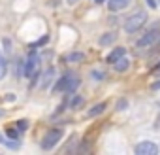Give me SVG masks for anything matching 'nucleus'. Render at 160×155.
<instances>
[{
  "instance_id": "obj_12",
  "label": "nucleus",
  "mask_w": 160,
  "mask_h": 155,
  "mask_svg": "<svg viewBox=\"0 0 160 155\" xmlns=\"http://www.w3.org/2000/svg\"><path fill=\"white\" fill-rule=\"evenodd\" d=\"M79 83H81V80L77 78V74H73V76H72V80H70V83H68L66 93H68V95H73V93H75V89L79 87Z\"/></svg>"
},
{
  "instance_id": "obj_14",
  "label": "nucleus",
  "mask_w": 160,
  "mask_h": 155,
  "mask_svg": "<svg viewBox=\"0 0 160 155\" xmlns=\"http://www.w3.org/2000/svg\"><path fill=\"white\" fill-rule=\"evenodd\" d=\"M0 144L6 146V147H10V149H19V147H21V144H19V142H13L12 138H10V140H6L2 132H0Z\"/></svg>"
},
{
  "instance_id": "obj_3",
  "label": "nucleus",
  "mask_w": 160,
  "mask_h": 155,
  "mask_svg": "<svg viewBox=\"0 0 160 155\" xmlns=\"http://www.w3.org/2000/svg\"><path fill=\"white\" fill-rule=\"evenodd\" d=\"M62 136H64V131H62L60 127L49 129V131L45 132V136L42 138V149H53V147L62 140Z\"/></svg>"
},
{
  "instance_id": "obj_24",
  "label": "nucleus",
  "mask_w": 160,
  "mask_h": 155,
  "mask_svg": "<svg viewBox=\"0 0 160 155\" xmlns=\"http://www.w3.org/2000/svg\"><path fill=\"white\" fill-rule=\"evenodd\" d=\"M145 2H147V6H149L151 10H156V8H158V4H156V0H145Z\"/></svg>"
},
{
  "instance_id": "obj_32",
  "label": "nucleus",
  "mask_w": 160,
  "mask_h": 155,
  "mask_svg": "<svg viewBox=\"0 0 160 155\" xmlns=\"http://www.w3.org/2000/svg\"><path fill=\"white\" fill-rule=\"evenodd\" d=\"M158 106H160V102H158Z\"/></svg>"
},
{
  "instance_id": "obj_5",
  "label": "nucleus",
  "mask_w": 160,
  "mask_h": 155,
  "mask_svg": "<svg viewBox=\"0 0 160 155\" xmlns=\"http://www.w3.org/2000/svg\"><path fill=\"white\" fill-rule=\"evenodd\" d=\"M134 151H136V155H156L160 151V147L154 142H151V140H143V142L136 144Z\"/></svg>"
},
{
  "instance_id": "obj_27",
  "label": "nucleus",
  "mask_w": 160,
  "mask_h": 155,
  "mask_svg": "<svg viewBox=\"0 0 160 155\" xmlns=\"http://www.w3.org/2000/svg\"><path fill=\"white\" fill-rule=\"evenodd\" d=\"M66 2H68V4H75V2H77V0H66Z\"/></svg>"
},
{
  "instance_id": "obj_8",
  "label": "nucleus",
  "mask_w": 160,
  "mask_h": 155,
  "mask_svg": "<svg viewBox=\"0 0 160 155\" xmlns=\"http://www.w3.org/2000/svg\"><path fill=\"white\" fill-rule=\"evenodd\" d=\"M130 4V0H108V8L109 12H121Z\"/></svg>"
},
{
  "instance_id": "obj_30",
  "label": "nucleus",
  "mask_w": 160,
  "mask_h": 155,
  "mask_svg": "<svg viewBox=\"0 0 160 155\" xmlns=\"http://www.w3.org/2000/svg\"><path fill=\"white\" fill-rule=\"evenodd\" d=\"M154 72H160V68H158V70H154Z\"/></svg>"
},
{
  "instance_id": "obj_13",
  "label": "nucleus",
  "mask_w": 160,
  "mask_h": 155,
  "mask_svg": "<svg viewBox=\"0 0 160 155\" xmlns=\"http://www.w3.org/2000/svg\"><path fill=\"white\" fill-rule=\"evenodd\" d=\"M6 74H8V62H6V57H4L2 49H0V82L6 78Z\"/></svg>"
},
{
  "instance_id": "obj_7",
  "label": "nucleus",
  "mask_w": 160,
  "mask_h": 155,
  "mask_svg": "<svg viewBox=\"0 0 160 155\" xmlns=\"http://www.w3.org/2000/svg\"><path fill=\"white\" fill-rule=\"evenodd\" d=\"M55 80V68H47L42 76H40V89H47Z\"/></svg>"
},
{
  "instance_id": "obj_21",
  "label": "nucleus",
  "mask_w": 160,
  "mask_h": 155,
  "mask_svg": "<svg viewBox=\"0 0 160 155\" xmlns=\"http://www.w3.org/2000/svg\"><path fill=\"white\" fill-rule=\"evenodd\" d=\"M126 106H128V100H126V99H121V100H119V104H117V110H121V112H122V110H126Z\"/></svg>"
},
{
  "instance_id": "obj_29",
  "label": "nucleus",
  "mask_w": 160,
  "mask_h": 155,
  "mask_svg": "<svg viewBox=\"0 0 160 155\" xmlns=\"http://www.w3.org/2000/svg\"><path fill=\"white\" fill-rule=\"evenodd\" d=\"M2 115H4V112H0V117H2Z\"/></svg>"
},
{
  "instance_id": "obj_20",
  "label": "nucleus",
  "mask_w": 160,
  "mask_h": 155,
  "mask_svg": "<svg viewBox=\"0 0 160 155\" xmlns=\"http://www.w3.org/2000/svg\"><path fill=\"white\" fill-rule=\"evenodd\" d=\"M15 125H17V129H19V131H27L30 123H28V119H19V121H17Z\"/></svg>"
},
{
  "instance_id": "obj_11",
  "label": "nucleus",
  "mask_w": 160,
  "mask_h": 155,
  "mask_svg": "<svg viewBox=\"0 0 160 155\" xmlns=\"http://www.w3.org/2000/svg\"><path fill=\"white\" fill-rule=\"evenodd\" d=\"M106 108H108V104H106V102H98V104H94V106L87 112V117H96V115H100Z\"/></svg>"
},
{
  "instance_id": "obj_17",
  "label": "nucleus",
  "mask_w": 160,
  "mask_h": 155,
  "mask_svg": "<svg viewBox=\"0 0 160 155\" xmlns=\"http://www.w3.org/2000/svg\"><path fill=\"white\" fill-rule=\"evenodd\" d=\"M91 78H92L94 82H102L104 78H106V72H104V70H92V72H91Z\"/></svg>"
},
{
  "instance_id": "obj_15",
  "label": "nucleus",
  "mask_w": 160,
  "mask_h": 155,
  "mask_svg": "<svg viewBox=\"0 0 160 155\" xmlns=\"http://www.w3.org/2000/svg\"><path fill=\"white\" fill-rule=\"evenodd\" d=\"M115 38H117L115 32H108V34H104V36L100 38V45H109V44L115 42Z\"/></svg>"
},
{
  "instance_id": "obj_22",
  "label": "nucleus",
  "mask_w": 160,
  "mask_h": 155,
  "mask_svg": "<svg viewBox=\"0 0 160 155\" xmlns=\"http://www.w3.org/2000/svg\"><path fill=\"white\" fill-rule=\"evenodd\" d=\"M47 40H49V38H47V36H43L42 40H38V42H32V44H30V47H38V45H42V44H45Z\"/></svg>"
},
{
  "instance_id": "obj_25",
  "label": "nucleus",
  "mask_w": 160,
  "mask_h": 155,
  "mask_svg": "<svg viewBox=\"0 0 160 155\" xmlns=\"http://www.w3.org/2000/svg\"><path fill=\"white\" fill-rule=\"evenodd\" d=\"M151 89H152V91H160V80H156V82L151 85Z\"/></svg>"
},
{
  "instance_id": "obj_26",
  "label": "nucleus",
  "mask_w": 160,
  "mask_h": 155,
  "mask_svg": "<svg viewBox=\"0 0 160 155\" xmlns=\"http://www.w3.org/2000/svg\"><path fill=\"white\" fill-rule=\"evenodd\" d=\"M6 100H8V102H13V100H15V95H13V93H8Z\"/></svg>"
},
{
  "instance_id": "obj_4",
  "label": "nucleus",
  "mask_w": 160,
  "mask_h": 155,
  "mask_svg": "<svg viewBox=\"0 0 160 155\" xmlns=\"http://www.w3.org/2000/svg\"><path fill=\"white\" fill-rule=\"evenodd\" d=\"M158 27H160V25L156 23L151 30H147V32L136 42V45H138V47H149V45H152L154 42H158V38H160V30H158Z\"/></svg>"
},
{
  "instance_id": "obj_33",
  "label": "nucleus",
  "mask_w": 160,
  "mask_h": 155,
  "mask_svg": "<svg viewBox=\"0 0 160 155\" xmlns=\"http://www.w3.org/2000/svg\"><path fill=\"white\" fill-rule=\"evenodd\" d=\"M158 2H160V0H158Z\"/></svg>"
},
{
  "instance_id": "obj_6",
  "label": "nucleus",
  "mask_w": 160,
  "mask_h": 155,
  "mask_svg": "<svg viewBox=\"0 0 160 155\" xmlns=\"http://www.w3.org/2000/svg\"><path fill=\"white\" fill-rule=\"evenodd\" d=\"M72 76H73V72H66L60 80L53 85V93H66V89H68V83H70V80H72Z\"/></svg>"
},
{
  "instance_id": "obj_31",
  "label": "nucleus",
  "mask_w": 160,
  "mask_h": 155,
  "mask_svg": "<svg viewBox=\"0 0 160 155\" xmlns=\"http://www.w3.org/2000/svg\"><path fill=\"white\" fill-rule=\"evenodd\" d=\"M158 44H160V38H158Z\"/></svg>"
},
{
  "instance_id": "obj_16",
  "label": "nucleus",
  "mask_w": 160,
  "mask_h": 155,
  "mask_svg": "<svg viewBox=\"0 0 160 155\" xmlns=\"http://www.w3.org/2000/svg\"><path fill=\"white\" fill-rule=\"evenodd\" d=\"M83 59H85V53H81V51L70 53V55L66 57V61H68V62H77V61H83Z\"/></svg>"
},
{
  "instance_id": "obj_18",
  "label": "nucleus",
  "mask_w": 160,
  "mask_h": 155,
  "mask_svg": "<svg viewBox=\"0 0 160 155\" xmlns=\"http://www.w3.org/2000/svg\"><path fill=\"white\" fill-rule=\"evenodd\" d=\"M81 104H83V97H79V95H75L70 100V108H77V106H81Z\"/></svg>"
},
{
  "instance_id": "obj_1",
  "label": "nucleus",
  "mask_w": 160,
  "mask_h": 155,
  "mask_svg": "<svg viewBox=\"0 0 160 155\" xmlns=\"http://www.w3.org/2000/svg\"><path fill=\"white\" fill-rule=\"evenodd\" d=\"M147 13L143 12V10H139V12H136V13H132L130 17H126V21H124V30L128 32V34H132V32H138L145 23H147Z\"/></svg>"
},
{
  "instance_id": "obj_2",
  "label": "nucleus",
  "mask_w": 160,
  "mask_h": 155,
  "mask_svg": "<svg viewBox=\"0 0 160 155\" xmlns=\"http://www.w3.org/2000/svg\"><path fill=\"white\" fill-rule=\"evenodd\" d=\"M40 53L36 51V49H30V53L27 55V61H25V64H23V76H27V78H34L36 76V72H38V68H40Z\"/></svg>"
},
{
  "instance_id": "obj_9",
  "label": "nucleus",
  "mask_w": 160,
  "mask_h": 155,
  "mask_svg": "<svg viewBox=\"0 0 160 155\" xmlns=\"http://www.w3.org/2000/svg\"><path fill=\"white\" fill-rule=\"evenodd\" d=\"M124 55H126V47H115V49L108 55V62H111V64H113L115 61H119V59H121V57H124Z\"/></svg>"
},
{
  "instance_id": "obj_10",
  "label": "nucleus",
  "mask_w": 160,
  "mask_h": 155,
  "mask_svg": "<svg viewBox=\"0 0 160 155\" xmlns=\"http://www.w3.org/2000/svg\"><path fill=\"white\" fill-rule=\"evenodd\" d=\"M113 68H115V72H126V70L130 68V61H128L126 57H121L119 61L113 62Z\"/></svg>"
},
{
  "instance_id": "obj_28",
  "label": "nucleus",
  "mask_w": 160,
  "mask_h": 155,
  "mask_svg": "<svg viewBox=\"0 0 160 155\" xmlns=\"http://www.w3.org/2000/svg\"><path fill=\"white\" fill-rule=\"evenodd\" d=\"M106 2V0H96V4H104Z\"/></svg>"
},
{
  "instance_id": "obj_19",
  "label": "nucleus",
  "mask_w": 160,
  "mask_h": 155,
  "mask_svg": "<svg viewBox=\"0 0 160 155\" xmlns=\"http://www.w3.org/2000/svg\"><path fill=\"white\" fill-rule=\"evenodd\" d=\"M19 129H8L6 131V134H8V138H12V140H19Z\"/></svg>"
},
{
  "instance_id": "obj_23",
  "label": "nucleus",
  "mask_w": 160,
  "mask_h": 155,
  "mask_svg": "<svg viewBox=\"0 0 160 155\" xmlns=\"http://www.w3.org/2000/svg\"><path fill=\"white\" fill-rule=\"evenodd\" d=\"M4 47H6V49H4L6 53H10V51H12V42H10L8 38H4Z\"/></svg>"
}]
</instances>
